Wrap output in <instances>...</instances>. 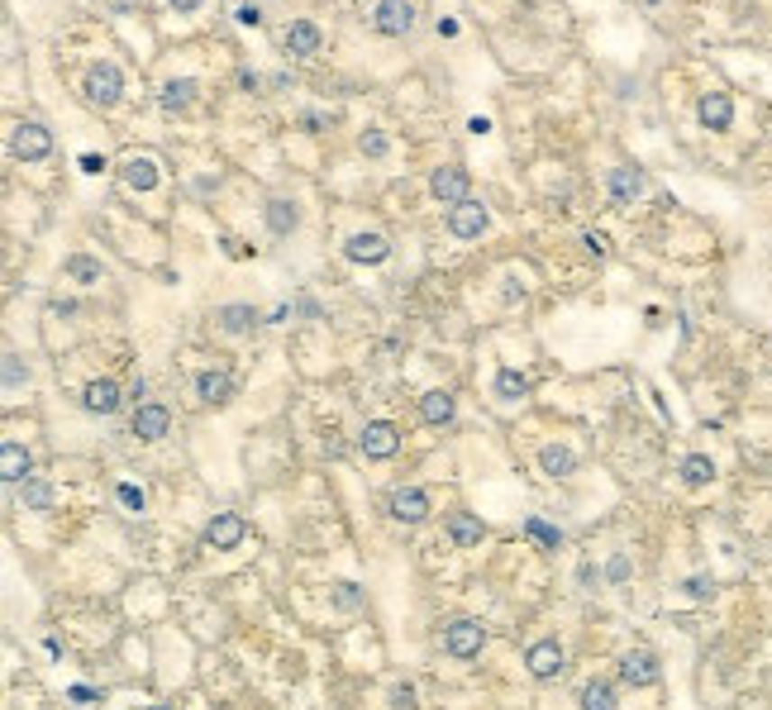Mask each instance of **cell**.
I'll return each mask as SVG.
<instances>
[{
  "label": "cell",
  "mask_w": 772,
  "mask_h": 710,
  "mask_svg": "<svg viewBox=\"0 0 772 710\" xmlns=\"http://www.w3.org/2000/svg\"><path fill=\"white\" fill-rule=\"evenodd\" d=\"M81 91H87L91 106H120L124 96V72L115 62H91L87 67V81H81Z\"/></svg>",
  "instance_id": "6da1fadb"
},
{
  "label": "cell",
  "mask_w": 772,
  "mask_h": 710,
  "mask_svg": "<svg viewBox=\"0 0 772 710\" xmlns=\"http://www.w3.org/2000/svg\"><path fill=\"white\" fill-rule=\"evenodd\" d=\"M10 153L20 158V162H43L48 153H53V134H48L43 124H33V120L14 124V134H10Z\"/></svg>",
  "instance_id": "7a4b0ae2"
},
{
  "label": "cell",
  "mask_w": 772,
  "mask_h": 710,
  "mask_svg": "<svg viewBox=\"0 0 772 710\" xmlns=\"http://www.w3.org/2000/svg\"><path fill=\"white\" fill-rule=\"evenodd\" d=\"M372 29L386 33V39H400V33H410V29H415V5H410V0H377Z\"/></svg>",
  "instance_id": "3957f363"
},
{
  "label": "cell",
  "mask_w": 772,
  "mask_h": 710,
  "mask_svg": "<svg viewBox=\"0 0 772 710\" xmlns=\"http://www.w3.org/2000/svg\"><path fill=\"white\" fill-rule=\"evenodd\" d=\"M467 186H473V177H467V167H439V172L429 177V196L439 200V206H463L467 200Z\"/></svg>",
  "instance_id": "277c9868"
},
{
  "label": "cell",
  "mask_w": 772,
  "mask_h": 710,
  "mask_svg": "<svg viewBox=\"0 0 772 710\" xmlns=\"http://www.w3.org/2000/svg\"><path fill=\"white\" fill-rule=\"evenodd\" d=\"M344 258L358 267H377L391 258V239L386 234H354V239H344Z\"/></svg>",
  "instance_id": "5b68a950"
},
{
  "label": "cell",
  "mask_w": 772,
  "mask_h": 710,
  "mask_svg": "<svg viewBox=\"0 0 772 710\" xmlns=\"http://www.w3.org/2000/svg\"><path fill=\"white\" fill-rule=\"evenodd\" d=\"M486 225H492V215H486V206H477V200H463V206L448 210V234L453 239H482Z\"/></svg>",
  "instance_id": "8992f818"
},
{
  "label": "cell",
  "mask_w": 772,
  "mask_h": 710,
  "mask_svg": "<svg viewBox=\"0 0 772 710\" xmlns=\"http://www.w3.org/2000/svg\"><path fill=\"white\" fill-rule=\"evenodd\" d=\"M482 624L477 620H453L448 630H444V649L453 653V658H477L482 653Z\"/></svg>",
  "instance_id": "52a82bcc"
},
{
  "label": "cell",
  "mask_w": 772,
  "mask_h": 710,
  "mask_svg": "<svg viewBox=\"0 0 772 710\" xmlns=\"http://www.w3.org/2000/svg\"><path fill=\"white\" fill-rule=\"evenodd\" d=\"M658 658H653L648 649H630L625 658H620V678H625L630 687H653L658 682Z\"/></svg>",
  "instance_id": "ba28073f"
},
{
  "label": "cell",
  "mask_w": 772,
  "mask_h": 710,
  "mask_svg": "<svg viewBox=\"0 0 772 710\" xmlns=\"http://www.w3.org/2000/svg\"><path fill=\"white\" fill-rule=\"evenodd\" d=\"M358 444H363L367 458H391V453L400 448V429L391 425V420H372V425L363 429Z\"/></svg>",
  "instance_id": "9c48e42d"
},
{
  "label": "cell",
  "mask_w": 772,
  "mask_h": 710,
  "mask_svg": "<svg viewBox=\"0 0 772 710\" xmlns=\"http://www.w3.org/2000/svg\"><path fill=\"white\" fill-rule=\"evenodd\" d=\"M281 43H287V53H296V58H315L325 48V33H320V24H310V20H291L287 33H281Z\"/></svg>",
  "instance_id": "30bf717a"
},
{
  "label": "cell",
  "mask_w": 772,
  "mask_h": 710,
  "mask_svg": "<svg viewBox=\"0 0 772 710\" xmlns=\"http://www.w3.org/2000/svg\"><path fill=\"white\" fill-rule=\"evenodd\" d=\"M696 115H701V124H706L711 134H725L734 124V100L725 91H706V96H701V106H696Z\"/></svg>",
  "instance_id": "8fae6325"
},
{
  "label": "cell",
  "mask_w": 772,
  "mask_h": 710,
  "mask_svg": "<svg viewBox=\"0 0 772 710\" xmlns=\"http://www.w3.org/2000/svg\"><path fill=\"white\" fill-rule=\"evenodd\" d=\"M239 544H244V520L234 515V511H220L206 525V549H220L225 553V549H239Z\"/></svg>",
  "instance_id": "7c38bea8"
},
{
  "label": "cell",
  "mask_w": 772,
  "mask_h": 710,
  "mask_svg": "<svg viewBox=\"0 0 772 710\" xmlns=\"http://www.w3.org/2000/svg\"><path fill=\"white\" fill-rule=\"evenodd\" d=\"M139 438H148V444H153V438H162L167 429H172V410H167V405H153V401H143L139 410H133V425H129Z\"/></svg>",
  "instance_id": "4fadbf2b"
},
{
  "label": "cell",
  "mask_w": 772,
  "mask_h": 710,
  "mask_svg": "<svg viewBox=\"0 0 772 710\" xmlns=\"http://www.w3.org/2000/svg\"><path fill=\"white\" fill-rule=\"evenodd\" d=\"M525 663H529V672H534L539 682L558 678V672H563V649H558V639H539V644H529Z\"/></svg>",
  "instance_id": "5bb4252c"
},
{
  "label": "cell",
  "mask_w": 772,
  "mask_h": 710,
  "mask_svg": "<svg viewBox=\"0 0 772 710\" xmlns=\"http://www.w3.org/2000/svg\"><path fill=\"white\" fill-rule=\"evenodd\" d=\"M391 515L400 525H419V520H429V496L419 486H400V492H391Z\"/></svg>",
  "instance_id": "9a60e30c"
},
{
  "label": "cell",
  "mask_w": 772,
  "mask_h": 710,
  "mask_svg": "<svg viewBox=\"0 0 772 710\" xmlns=\"http://www.w3.org/2000/svg\"><path fill=\"white\" fill-rule=\"evenodd\" d=\"M120 181L129 186V191H153V186H158V162L148 153H129L120 162Z\"/></svg>",
  "instance_id": "2e32d148"
},
{
  "label": "cell",
  "mask_w": 772,
  "mask_h": 710,
  "mask_svg": "<svg viewBox=\"0 0 772 710\" xmlns=\"http://www.w3.org/2000/svg\"><path fill=\"white\" fill-rule=\"evenodd\" d=\"M120 386H115L110 377H96L91 386H87V392H81V405H87V410L91 415H115V410H120Z\"/></svg>",
  "instance_id": "e0dca14e"
},
{
  "label": "cell",
  "mask_w": 772,
  "mask_h": 710,
  "mask_svg": "<svg viewBox=\"0 0 772 710\" xmlns=\"http://www.w3.org/2000/svg\"><path fill=\"white\" fill-rule=\"evenodd\" d=\"M606 186H611V200H615V206H634V200L644 196V172H634V167H615Z\"/></svg>",
  "instance_id": "ac0fdd59"
},
{
  "label": "cell",
  "mask_w": 772,
  "mask_h": 710,
  "mask_svg": "<svg viewBox=\"0 0 772 710\" xmlns=\"http://www.w3.org/2000/svg\"><path fill=\"white\" fill-rule=\"evenodd\" d=\"M29 448L24 444H14V438H5L0 444V477L5 482H29Z\"/></svg>",
  "instance_id": "d6986e66"
},
{
  "label": "cell",
  "mask_w": 772,
  "mask_h": 710,
  "mask_svg": "<svg viewBox=\"0 0 772 710\" xmlns=\"http://www.w3.org/2000/svg\"><path fill=\"white\" fill-rule=\"evenodd\" d=\"M196 396L206 405H225L234 396V377H229V372H200V377H196Z\"/></svg>",
  "instance_id": "ffe728a7"
},
{
  "label": "cell",
  "mask_w": 772,
  "mask_h": 710,
  "mask_svg": "<svg viewBox=\"0 0 772 710\" xmlns=\"http://www.w3.org/2000/svg\"><path fill=\"white\" fill-rule=\"evenodd\" d=\"M482 534H486V525L477 515H467V511H453L448 515V539L458 549H473V544H482Z\"/></svg>",
  "instance_id": "44dd1931"
},
{
  "label": "cell",
  "mask_w": 772,
  "mask_h": 710,
  "mask_svg": "<svg viewBox=\"0 0 772 710\" xmlns=\"http://www.w3.org/2000/svg\"><path fill=\"white\" fill-rule=\"evenodd\" d=\"M262 219H267V229H272L277 239H287V234H291V229L300 225V210L291 206V200H267Z\"/></svg>",
  "instance_id": "7402d4cb"
},
{
  "label": "cell",
  "mask_w": 772,
  "mask_h": 710,
  "mask_svg": "<svg viewBox=\"0 0 772 710\" xmlns=\"http://www.w3.org/2000/svg\"><path fill=\"white\" fill-rule=\"evenodd\" d=\"M196 100V81L191 77H177V81H167L162 87V96H158V106L167 110V115H181Z\"/></svg>",
  "instance_id": "603a6c76"
},
{
  "label": "cell",
  "mask_w": 772,
  "mask_h": 710,
  "mask_svg": "<svg viewBox=\"0 0 772 710\" xmlns=\"http://www.w3.org/2000/svg\"><path fill=\"white\" fill-rule=\"evenodd\" d=\"M215 325H220L225 334H248L258 325V310L253 306H220L215 310Z\"/></svg>",
  "instance_id": "cb8c5ba5"
},
{
  "label": "cell",
  "mask_w": 772,
  "mask_h": 710,
  "mask_svg": "<svg viewBox=\"0 0 772 710\" xmlns=\"http://www.w3.org/2000/svg\"><path fill=\"white\" fill-rule=\"evenodd\" d=\"M539 467L548 472V477H573V472H577V453L563 448V444H548L539 453Z\"/></svg>",
  "instance_id": "d4e9b609"
},
{
  "label": "cell",
  "mask_w": 772,
  "mask_h": 710,
  "mask_svg": "<svg viewBox=\"0 0 772 710\" xmlns=\"http://www.w3.org/2000/svg\"><path fill=\"white\" fill-rule=\"evenodd\" d=\"M62 272L72 277L77 286H96V281H100V272H106V267H100V258H87V253H72V258L62 263Z\"/></svg>",
  "instance_id": "484cf974"
},
{
  "label": "cell",
  "mask_w": 772,
  "mask_h": 710,
  "mask_svg": "<svg viewBox=\"0 0 772 710\" xmlns=\"http://www.w3.org/2000/svg\"><path fill=\"white\" fill-rule=\"evenodd\" d=\"M419 415H425V425H448L453 420V396L448 392H425L419 396Z\"/></svg>",
  "instance_id": "4316f807"
},
{
  "label": "cell",
  "mask_w": 772,
  "mask_h": 710,
  "mask_svg": "<svg viewBox=\"0 0 772 710\" xmlns=\"http://www.w3.org/2000/svg\"><path fill=\"white\" fill-rule=\"evenodd\" d=\"M496 396L501 401H525L529 396V377H525V372H515V367H501L496 372Z\"/></svg>",
  "instance_id": "83f0119b"
},
{
  "label": "cell",
  "mask_w": 772,
  "mask_h": 710,
  "mask_svg": "<svg viewBox=\"0 0 772 710\" xmlns=\"http://www.w3.org/2000/svg\"><path fill=\"white\" fill-rule=\"evenodd\" d=\"M20 501H24V511H53V486H48L43 477H29Z\"/></svg>",
  "instance_id": "f1b7e54d"
},
{
  "label": "cell",
  "mask_w": 772,
  "mask_h": 710,
  "mask_svg": "<svg viewBox=\"0 0 772 710\" xmlns=\"http://www.w3.org/2000/svg\"><path fill=\"white\" fill-rule=\"evenodd\" d=\"M715 477V463L706 458V453H692V458H682V482L686 486H706Z\"/></svg>",
  "instance_id": "f546056e"
},
{
  "label": "cell",
  "mask_w": 772,
  "mask_h": 710,
  "mask_svg": "<svg viewBox=\"0 0 772 710\" xmlns=\"http://www.w3.org/2000/svg\"><path fill=\"white\" fill-rule=\"evenodd\" d=\"M582 710H615V687L611 682L582 687Z\"/></svg>",
  "instance_id": "4dcf8cb0"
},
{
  "label": "cell",
  "mask_w": 772,
  "mask_h": 710,
  "mask_svg": "<svg viewBox=\"0 0 772 710\" xmlns=\"http://www.w3.org/2000/svg\"><path fill=\"white\" fill-rule=\"evenodd\" d=\"M525 534H529V539H534V544H539V549H558V544H563V534L553 530V525H544L539 515H529V520H525Z\"/></svg>",
  "instance_id": "1f68e13d"
},
{
  "label": "cell",
  "mask_w": 772,
  "mask_h": 710,
  "mask_svg": "<svg viewBox=\"0 0 772 710\" xmlns=\"http://www.w3.org/2000/svg\"><path fill=\"white\" fill-rule=\"evenodd\" d=\"M334 605H339V611H358V605H363V591H358L354 582H334Z\"/></svg>",
  "instance_id": "d6a6232c"
},
{
  "label": "cell",
  "mask_w": 772,
  "mask_h": 710,
  "mask_svg": "<svg viewBox=\"0 0 772 710\" xmlns=\"http://www.w3.org/2000/svg\"><path fill=\"white\" fill-rule=\"evenodd\" d=\"M358 148H363L367 158H386V148H391V139H386L381 129H367L363 139H358Z\"/></svg>",
  "instance_id": "836d02e7"
},
{
  "label": "cell",
  "mask_w": 772,
  "mask_h": 710,
  "mask_svg": "<svg viewBox=\"0 0 772 710\" xmlns=\"http://www.w3.org/2000/svg\"><path fill=\"white\" fill-rule=\"evenodd\" d=\"M606 582H611V586H620V582H630V558H625V553H615L611 563H606Z\"/></svg>",
  "instance_id": "e575fe53"
},
{
  "label": "cell",
  "mask_w": 772,
  "mask_h": 710,
  "mask_svg": "<svg viewBox=\"0 0 772 710\" xmlns=\"http://www.w3.org/2000/svg\"><path fill=\"white\" fill-rule=\"evenodd\" d=\"M24 377H29V372L20 367V358H14V353H5V392H20Z\"/></svg>",
  "instance_id": "d590c367"
},
{
  "label": "cell",
  "mask_w": 772,
  "mask_h": 710,
  "mask_svg": "<svg viewBox=\"0 0 772 710\" xmlns=\"http://www.w3.org/2000/svg\"><path fill=\"white\" fill-rule=\"evenodd\" d=\"M120 501H124V511H133V515L143 511V492H139V486H129V482L120 486Z\"/></svg>",
  "instance_id": "8d00e7d4"
},
{
  "label": "cell",
  "mask_w": 772,
  "mask_h": 710,
  "mask_svg": "<svg viewBox=\"0 0 772 710\" xmlns=\"http://www.w3.org/2000/svg\"><path fill=\"white\" fill-rule=\"evenodd\" d=\"M711 591H715V586H711V577H686V596H696V601H706V596H711Z\"/></svg>",
  "instance_id": "74e56055"
},
{
  "label": "cell",
  "mask_w": 772,
  "mask_h": 710,
  "mask_svg": "<svg viewBox=\"0 0 772 710\" xmlns=\"http://www.w3.org/2000/svg\"><path fill=\"white\" fill-rule=\"evenodd\" d=\"M234 20L248 24V29H258V24H262V10H258V5H239V10H234Z\"/></svg>",
  "instance_id": "f35d334b"
},
{
  "label": "cell",
  "mask_w": 772,
  "mask_h": 710,
  "mask_svg": "<svg viewBox=\"0 0 772 710\" xmlns=\"http://www.w3.org/2000/svg\"><path fill=\"white\" fill-rule=\"evenodd\" d=\"M329 120H325V115L320 110H306V115H300V129H306V134H320Z\"/></svg>",
  "instance_id": "ab89813d"
},
{
  "label": "cell",
  "mask_w": 772,
  "mask_h": 710,
  "mask_svg": "<svg viewBox=\"0 0 772 710\" xmlns=\"http://www.w3.org/2000/svg\"><path fill=\"white\" fill-rule=\"evenodd\" d=\"M106 158H100V153H81V172H106Z\"/></svg>",
  "instance_id": "60d3db41"
},
{
  "label": "cell",
  "mask_w": 772,
  "mask_h": 710,
  "mask_svg": "<svg viewBox=\"0 0 772 710\" xmlns=\"http://www.w3.org/2000/svg\"><path fill=\"white\" fill-rule=\"evenodd\" d=\"M582 244H586V253L601 258V253H606V234H582Z\"/></svg>",
  "instance_id": "b9f144b4"
},
{
  "label": "cell",
  "mask_w": 772,
  "mask_h": 710,
  "mask_svg": "<svg viewBox=\"0 0 772 710\" xmlns=\"http://www.w3.org/2000/svg\"><path fill=\"white\" fill-rule=\"evenodd\" d=\"M391 701L410 710V705H415V691H410V687H396V691H391Z\"/></svg>",
  "instance_id": "7bdbcfd3"
},
{
  "label": "cell",
  "mask_w": 772,
  "mask_h": 710,
  "mask_svg": "<svg viewBox=\"0 0 772 710\" xmlns=\"http://www.w3.org/2000/svg\"><path fill=\"white\" fill-rule=\"evenodd\" d=\"M239 87H244V91H258L262 81H258V72H248V67H244V72H239Z\"/></svg>",
  "instance_id": "ee69618b"
},
{
  "label": "cell",
  "mask_w": 772,
  "mask_h": 710,
  "mask_svg": "<svg viewBox=\"0 0 772 710\" xmlns=\"http://www.w3.org/2000/svg\"><path fill=\"white\" fill-rule=\"evenodd\" d=\"M172 10H177V14H196L200 0H172Z\"/></svg>",
  "instance_id": "f6af8a7d"
},
{
  "label": "cell",
  "mask_w": 772,
  "mask_h": 710,
  "mask_svg": "<svg viewBox=\"0 0 772 710\" xmlns=\"http://www.w3.org/2000/svg\"><path fill=\"white\" fill-rule=\"evenodd\" d=\"M129 396H133V401H139V405H143V396H148V382L139 377V382H133V386H129Z\"/></svg>",
  "instance_id": "bcb514c9"
},
{
  "label": "cell",
  "mask_w": 772,
  "mask_h": 710,
  "mask_svg": "<svg viewBox=\"0 0 772 710\" xmlns=\"http://www.w3.org/2000/svg\"><path fill=\"white\" fill-rule=\"evenodd\" d=\"M225 253H229V258H244V253H248V248H244L239 239H225Z\"/></svg>",
  "instance_id": "7dc6e473"
},
{
  "label": "cell",
  "mask_w": 772,
  "mask_h": 710,
  "mask_svg": "<svg viewBox=\"0 0 772 710\" xmlns=\"http://www.w3.org/2000/svg\"><path fill=\"white\" fill-rule=\"evenodd\" d=\"M467 129H473V134H477V139H482V134H492V120H482V115H477V120H473V124H467Z\"/></svg>",
  "instance_id": "c3c4849f"
},
{
  "label": "cell",
  "mask_w": 772,
  "mask_h": 710,
  "mask_svg": "<svg viewBox=\"0 0 772 710\" xmlns=\"http://www.w3.org/2000/svg\"><path fill=\"white\" fill-rule=\"evenodd\" d=\"M153 710H167V705H153Z\"/></svg>",
  "instance_id": "681fc988"
}]
</instances>
